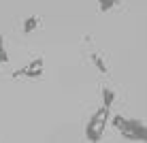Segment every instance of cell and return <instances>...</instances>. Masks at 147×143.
<instances>
[{
    "instance_id": "obj_1",
    "label": "cell",
    "mask_w": 147,
    "mask_h": 143,
    "mask_svg": "<svg viewBox=\"0 0 147 143\" xmlns=\"http://www.w3.org/2000/svg\"><path fill=\"white\" fill-rule=\"evenodd\" d=\"M109 120H111V109L109 107L102 105L100 109H96L92 113V117H90V122L85 124V139L92 141V143H98L102 139V132L107 128Z\"/></svg>"
},
{
    "instance_id": "obj_7",
    "label": "cell",
    "mask_w": 147,
    "mask_h": 143,
    "mask_svg": "<svg viewBox=\"0 0 147 143\" xmlns=\"http://www.w3.org/2000/svg\"><path fill=\"white\" fill-rule=\"evenodd\" d=\"M113 100H115V92L111 90V88H105V90H102V105H105V107H109V109H111Z\"/></svg>"
},
{
    "instance_id": "obj_8",
    "label": "cell",
    "mask_w": 147,
    "mask_h": 143,
    "mask_svg": "<svg viewBox=\"0 0 147 143\" xmlns=\"http://www.w3.org/2000/svg\"><path fill=\"white\" fill-rule=\"evenodd\" d=\"M115 4H117V0H98V7H100V11H102V13L111 11Z\"/></svg>"
},
{
    "instance_id": "obj_3",
    "label": "cell",
    "mask_w": 147,
    "mask_h": 143,
    "mask_svg": "<svg viewBox=\"0 0 147 143\" xmlns=\"http://www.w3.org/2000/svg\"><path fill=\"white\" fill-rule=\"evenodd\" d=\"M121 137L128 141H145L147 143V126L141 120H128V126L121 130Z\"/></svg>"
},
{
    "instance_id": "obj_4",
    "label": "cell",
    "mask_w": 147,
    "mask_h": 143,
    "mask_svg": "<svg viewBox=\"0 0 147 143\" xmlns=\"http://www.w3.org/2000/svg\"><path fill=\"white\" fill-rule=\"evenodd\" d=\"M90 60H92V64L100 70V73H109V66H107V62H105L102 58H100V54H96V52L90 54Z\"/></svg>"
},
{
    "instance_id": "obj_5",
    "label": "cell",
    "mask_w": 147,
    "mask_h": 143,
    "mask_svg": "<svg viewBox=\"0 0 147 143\" xmlns=\"http://www.w3.org/2000/svg\"><path fill=\"white\" fill-rule=\"evenodd\" d=\"M38 24H40V19L36 17V15H32V17H28L26 22H24V26H22V30L26 34H30V32H34V30L38 28Z\"/></svg>"
},
{
    "instance_id": "obj_2",
    "label": "cell",
    "mask_w": 147,
    "mask_h": 143,
    "mask_svg": "<svg viewBox=\"0 0 147 143\" xmlns=\"http://www.w3.org/2000/svg\"><path fill=\"white\" fill-rule=\"evenodd\" d=\"M43 73H45V62H43V58H36V60H32L30 64L22 66V68H17V70H13L11 77L13 79H19V77L38 79V77H43Z\"/></svg>"
},
{
    "instance_id": "obj_6",
    "label": "cell",
    "mask_w": 147,
    "mask_h": 143,
    "mask_svg": "<svg viewBox=\"0 0 147 143\" xmlns=\"http://www.w3.org/2000/svg\"><path fill=\"white\" fill-rule=\"evenodd\" d=\"M109 122H111V124H113V128H117L119 132H121V130H124V128H126V126H128V120H126V117H124V115H119V113H115V115H113V117H111V120H109Z\"/></svg>"
}]
</instances>
